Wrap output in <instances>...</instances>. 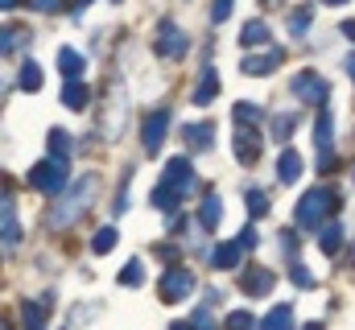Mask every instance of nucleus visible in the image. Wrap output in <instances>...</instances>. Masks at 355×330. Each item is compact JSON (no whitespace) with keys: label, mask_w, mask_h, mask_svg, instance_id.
Wrapping results in <instances>:
<instances>
[{"label":"nucleus","mask_w":355,"mask_h":330,"mask_svg":"<svg viewBox=\"0 0 355 330\" xmlns=\"http://www.w3.org/2000/svg\"><path fill=\"white\" fill-rule=\"evenodd\" d=\"M261 330H293V306L285 302V306H272L265 314V322H261Z\"/></svg>","instance_id":"nucleus-20"},{"label":"nucleus","mask_w":355,"mask_h":330,"mask_svg":"<svg viewBox=\"0 0 355 330\" xmlns=\"http://www.w3.org/2000/svg\"><path fill=\"white\" fill-rule=\"evenodd\" d=\"M244 207H248V215H252V219H265V215H268L265 190H248V194H244Z\"/></svg>","instance_id":"nucleus-30"},{"label":"nucleus","mask_w":355,"mask_h":330,"mask_svg":"<svg viewBox=\"0 0 355 330\" xmlns=\"http://www.w3.org/2000/svg\"><path fill=\"white\" fill-rule=\"evenodd\" d=\"M170 330H198V327H194V322H174Z\"/></svg>","instance_id":"nucleus-41"},{"label":"nucleus","mask_w":355,"mask_h":330,"mask_svg":"<svg viewBox=\"0 0 355 330\" xmlns=\"http://www.w3.org/2000/svg\"><path fill=\"white\" fill-rule=\"evenodd\" d=\"M293 128H297V112H281V116H272V137H277V141H289Z\"/></svg>","instance_id":"nucleus-26"},{"label":"nucleus","mask_w":355,"mask_h":330,"mask_svg":"<svg viewBox=\"0 0 355 330\" xmlns=\"http://www.w3.org/2000/svg\"><path fill=\"white\" fill-rule=\"evenodd\" d=\"M182 141H186L190 153H207V149L215 145V128H211V124H186V128H182Z\"/></svg>","instance_id":"nucleus-12"},{"label":"nucleus","mask_w":355,"mask_h":330,"mask_svg":"<svg viewBox=\"0 0 355 330\" xmlns=\"http://www.w3.org/2000/svg\"><path fill=\"white\" fill-rule=\"evenodd\" d=\"M17 87L33 95V91L42 87V67H37V62H21V75H17Z\"/></svg>","instance_id":"nucleus-25"},{"label":"nucleus","mask_w":355,"mask_h":330,"mask_svg":"<svg viewBox=\"0 0 355 330\" xmlns=\"http://www.w3.org/2000/svg\"><path fill=\"white\" fill-rule=\"evenodd\" d=\"M347 75H352V79H355V54H352V58H347Z\"/></svg>","instance_id":"nucleus-43"},{"label":"nucleus","mask_w":355,"mask_h":330,"mask_svg":"<svg viewBox=\"0 0 355 330\" xmlns=\"http://www.w3.org/2000/svg\"><path fill=\"white\" fill-rule=\"evenodd\" d=\"M268 42V25L265 21H248V25H244V33H240V46H244V50H252V46H265Z\"/></svg>","instance_id":"nucleus-23"},{"label":"nucleus","mask_w":355,"mask_h":330,"mask_svg":"<svg viewBox=\"0 0 355 330\" xmlns=\"http://www.w3.org/2000/svg\"><path fill=\"white\" fill-rule=\"evenodd\" d=\"M153 256H162V260H170V264L182 260V256H178V248H170V244H157V248H153Z\"/></svg>","instance_id":"nucleus-38"},{"label":"nucleus","mask_w":355,"mask_h":330,"mask_svg":"<svg viewBox=\"0 0 355 330\" xmlns=\"http://www.w3.org/2000/svg\"><path fill=\"white\" fill-rule=\"evenodd\" d=\"M71 149H75V145H71L67 128H50V153H54V157H67V162H71Z\"/></svg>","instance_id":"nucleus-28"},{"label":"nucleus","mask_w":355,"mask_h":330,"mask_svg":"<svg viewBox=\"0 0 355 330\" xmlns=\"http://www.w3.org/2000/svg\"><path fill=\"white\" fill-rule=\"evenodd\" d=\"M153 50H157V58H182L186 54V33L178 29L174 21H162L157 25V33H153Z\"/></svg>","instance_id":"nucleus-7"},{"label":"nucleus","mask_w":355,"mask_h":330,"mask_svg":"<svg viewBox=\"0 0 355 330\" xmlns=\"http://www.w3.org/2000/svg\"><path fill=\"white\" fill-rule=\"evenodd\" d=\"M232 4H236V0H215V4H211V21H215V25L227 21V17H232Z\"/></svg>","instance_id":"nucleus-34"},{"label":"nucleus","mask_w":355,"mask_h":330,"mask_svg":"<svg viewBox=\"0 0 355 330\" xmlns=\"http://www.w3.org/2000/svg\"><path fill=\"white\" fill-rule=\"evenodd\" d=\"M293 95H297L302 103H318V107H322V103H327V82L318 79L314 71H302V75L293 79Z\"/></svg>","instance_id":"nucleus-8"},{"label":"nucleus","mask_w":355,"mask_h":330,"mask_svg":"<svg viewBox=\"0 0 355 330\" xmlns=\"http://www.w3.org/2000/svg\"><path fill=\"white\" fill-rule=\"evenodd\" d=\"M215 95H219V71H215V67H207V71H202V79H198V87H194V95H190V99H194L198 107H207V103H215Z\"/></svg>","instance_id":"nucleus-14"},{"label":"nucleus","mask_w":355,"mask_h":330,"mask_svg":"<svg viewBox=\"0 0 355 330\" xmlns=\"http://www.w3.org/2000/svg\"><path fill=\"white\" fill-rule=\"evenodd\" d=\"M302 330H327V327H322V322H306Z\"/></svg>","instance_id":"nucleus-44"},{"label":"nucleus","mask_w":355,"mask_h":330,"mask_svg":"<svg viewBox=\"0 0 355 330\" xmlns=\"http://www.w3.org/2000/svg\"><path fill=\"white\" fill-rule=\"evenodd\" d=\"M232 149H236V162L240 165H252L261 157V132L257 128H240L236 141H232Z\"/></svg>","instance_id":"nucleus-9"},{"label":"nucleus","mask_w":355,"mask_h":330,"mask_svg":"<svg viewBox=\"0 0 355 330\" xmlns=\"http://www.w3.org/2000/svg\"><path fill=\"white\" fill-rule=\"evenodd\" d=\"M272 281H277V277H272L268 268H257V264H248V272L240 277V289H244L248 297H265L268 289H272Z\"/></svg>","instance_id":"nucleus-11"},{"label":"nucleus","mask_w":355,"mask_h":330,"mask_svg":"<svg viewBox=\"0 0 355 330\" xmlns=\"http://www.w3.org/2000/svg\"><path fill=\"white\" fill-rule=\"evenodd\" d=\"M95 186H99V177H83V182H75L71 190H67V198H58L54 202V211H50V227H71L83 211L91 207V194H95Z\"/></svg>","instance_id":"nucleus-3"},{"label":"nucleus","mask_w":355,"mask_h":330,"mask_svg":"<svg viewBox=\"0 0 355 330\" xmlns=\"http://www.w3.org/2000/svg\"><path fill=\"white\" fill-rule=\"evenodd\" d=\"M170 120H174V112H170V107H157V112H149V116H145L141 145H145V153H149V157H153V153H162L166 132H170Z\"/></svg>","instance_id":"nucleus-5"},{"label":"nucleus","mask_w":355,"mask_h":330,"mask_svg":"<svg viewBox=\"0 0 355 330\" xmlns=\"http://www.w3.org/2000/svg\"><path fill=\"white\" fill-rule=\"evenodd\" d=\"M232 116H236V124H240V128H252V124L261 120V107H257V103H236V107H232Z\"/></svg>","instance_id":"nucleus-31"},{"label":"nucleus","mask_w":355,"mask_h":330,"mask_svg":"<svg viewBox=\"0 0 355 330\" xmlns=\"http://www.w3.org/2000/svg\"><path fill=\"white\" fill-rule=\"evenodd\" d=\"M339 207H343V198H339L335 190H310V194H302V198H297V211H293V215H297V223H302V227H310V232L318 227V232H322V227H327V219H331Z\"/></svg>","instance_id":"nucleus-2"},{"label":"nucleus","mask_w":355,"mask_h":330,"mask_svg":"<svg viewBox=\"0 0 355 330\" xmlns=\"http://www.w3.org/2000/svg\"><path fill=\"white\" fill-rule=\"evenodd\" d=\"M339 33H343L347 42H355V21H343V29H339Z\"/></svg>","instance_id":"nucleus-40"},{"label":"nucleus","mask_w":355,"mask_h":330,"mask_svg":"<svg viewBox=\"0 0 355 330\" xmlns=\"http://www.w3.org/2000/svg\"><path fill=\"white\" fill-rule=\"evenodd\" d=\"M240 240H232V244H215V252H211V264L215 268H223V272H232L236 264H240Z\"/></svg>","instance_id":"nucleus-17"},{"label":"nucleus","mask_w":355,"mask_h":330,"mask_svg":"<svg viewBox=\"0 0 355 330\" xmlns=\"http://www.w3.org/2000/svg\"><path fill=\"white\" fill-rule=\"evenodd\" d=\"M21 327L25 330H46V310L37 302H21Z\"/></svg>","instance_id":"nucleus-24"},{"label":"nucleus","mask_w":355,"mask_h":330,"mask_svg":"<svg viewBox=\"0 0 355 330\" xmlns=\"http://www.w3.org/2000/svg\"><path fill=\"white\" fill-rule=\"evenodd\" d=\"M281 62H285V50H281V46H268V54H248V58H244V75L261 79V75H268V71L281 67Z\"/></svg>","instance_id":"nucleus-10"},{"label":"nucleus","mask_w":355,"mask_h":330,"mask_svg":"<svg viewBox=\"0 0 355 330\" xmlns=\"http://www.w3.org/2000/svg\"><path fill=\"white\" fill-rule=\"evenodd\" d=\"M331 141H335V116H331V107L322 103V107H318V124H314V145H318V153H331Z\"/></svg>","instance_id":"nucleus-13"},{"label":"nucleus","mask_w":355,"mask_h":330,"mask_svg":"<svg viewBox=\"0 0 355 330\" xmlns=\"http://www.w3.org/2000/svg\"><path fill=\"white\" fill-rule=\"evenodd\" d=\"M318 248H322L327 256H339V248H343V227H339V223H327V227L318 232Z\"/></svg>","instance_id":"nucleus-22"},{"label":"nucleus","mask_w":355,"mask_h":330,"mask_svg":"<svg viewBox=\"0 0 355 330\" xmlns=\"http://www.w3.org/2000/svg\"><path fill=\"white\" fill-rule=\"evenodd\" d=\"M236 240H240V248H248V252H252V248L261 244V236H257V232H252V227H244V232H240V236H236Z\"/></svg>","instance_id":"nucleus-36"},{"label":"nucleus","mask_w":355,"mask_h":330,"mask_svg":"<svg viewBox=\"0 0 355 330\" xmlns=\"http://www.w3.org/2000/svg\"><path fill=\"white\" fill-rule=\"evenodd\" d=\"M37 12H62V0H29Z\"/></svg>","instance_id":"nucleus-37"},{"label":"nucleus","mask_w":355,"mask_h":330,"mask_svg":"<svg viewBox=\"0 0 355 330\" xmlns=\"http://www.w3.org/2000/svg\"><path fill=\"white\" fill-rule=\"evenodd\" d=\"M17 4H21V0H0V8H4V12H8V8H17Z\"/></svg>","instance_id":"nucleus-42"},{"label":"nucleus","mask_w":355,"mask_h":330,"mask_svg":"<svg viewBox=\"0 0 355 330\" xmlns=\"http://www.w3.org/2000/svg\"><path fill=\"white\" fill-rule=\"evenodd\" d=\"M190 186H194V165H190V157H174V162L166 165L162 182L153 186V207H157V211H174L178 198H182Z\"/></svg>","instance_id":"nucleus-1"},{"label":"nucleus","mask_w":355,"mask_h":330,"mask_svg":"<svg viewBox=\"0 0 355 330\" xmlns=\"http://www.w3.org/2000/svg\"><path fill=\"white\" fill-rule=\"evenodd\" d=\"M0 215H4V252H12V248L21 244V223H17V207H12V198H4Z\"/></svg>","instance_id":"nucleus-16"},{"label":"nucleus","mask_w":355,"mask_h":330,"mask_svg":"<svg viewBox=\"0 0 355 330\" xmlns=\"http://www.w3.org/2000/svg\"><path fill=\"white\" fill-rule=\"evenodd\" d=\"M141 281H145V264H141V260H128V264H124V272H120V285H128V289H132V285H141Z\"/></svg>","instance_id":"nucleus-32"},{"label":"nucleus","mask_w":355,"mask_h":330,"mask_svg":"<svg viewBox=\"0 0 355 330\" xmlns=\"http://www.w3.org/2000/svg\"><path fill=\"white\" fill-rule=\"evenodd\" d=\"M62 103L71 107V112H83L91 103V91H87V82H79V79H71L67 87H62Z\"/></svg>","instance_id":"nucleus-18"},{"label":"nucleus","mask_w":355,"mask_h":330,"mask_svg":"<svg viewBox=\"0 0 355 330\" xmlns=\"http://www.w3.org/2000/svg\"><path fill=\"white\" fill-rule=\"evenodd\" d=\"M297 177H302V157H297L293 149H285V153L277 157V182H281V186H293Z\"/></svg>","instance_id":"nucleus-15"},{"label":"nucleus","mask_w":355,"mask_h":330,"mask_svg":"<svg viewBox=\"0 0 355 330\" xmlns=\"http://www.w3.org/2000/svg\"><path fill=\"white\" fill-rule=\"evenodd\" d=\"M83 67H87V62H83V54H79V50H71V46H62V50H58V71H62L67 79H79V75H83Z\"/></svg>","instance_id":"nucleus-21"},{"label":"nucleus","mask_w":355,"mask_h":330,"mask_svg":"<svg viewBox=\"0 0 355 330\" xmlns=\"http://www.w3.org/2000/svg\"><path fill=\"white\" fill-rule=\"evenodd\" d=\"M289 277H293V281H297L302 289H310V285H314V277H310V272H306L302 264H289Z\"/></svg>","instance_id":"nucleus-35"},{"label":"nucleus","mask_w":355,"mask_h":330,"mask_svg":"<svg viewBox=\"0 0 355 330\" xmlns=\"http://www.w3.org/2000/svg\"><path fill=\"white\" fill-rule=\"evenodd\" d=\"M116 240H120V232H116V227H99V232L91 236V252H95V256H103V252H112V248H116Z\"/></svg>","instance_id":"nucleus-27"},{"label":"nucleus","mask_w":355,"mask_h":330,"mask_svg":"<svg viewBox=\"0 0 355 330\" xmlns=\"http://www.w3.org/2000/svg\"><path fill=\"white\" fill-rule=\"evenodd\" d=\"M186 293H194V272H186V268H170L162 281H157V297L166 302V306H174V302H182Z\"/></svg>","instance_id":"nucleus-6"},{"label":"nucleus","mask_w":355,"mask_h":330,"mask_svg":"<svg viewBox=\"0 0 355 330\" xmlns=\"http://www.w3.org/2000/svg\"><path fill=\"white\" fill-rule=\"evenodd\" d=\"M322 4H343V0H322Z\"/></svg>","instance_id":"nucleus-45"},{"label":"nucleus","mask_w":355,"mask_h":330,"mask_svg":"<svg viewBox=\"0 0 355 330\" xmlns=\"http://www.w3.org/2000/svg\"><path fill=\"white\" fill-rule=\"evenodd\" d=\"M79 4H87V0H79Z\"/></svg>","instance_id":"nucleus-46"},{"label":"nucleus","mask_w":355,"mask_h":330,"mask_svg":"<svg viewBox=\"0 0 355 330\" xmlns=\"http://www.w3.org/2000/svg\"><path fill=\"white\" fill-rule=\"evenodd\" d=\"M281 248L293 256V252H297V236H293V232H281Z\"/></svg>","instance_id":"nucleus-39"},{"label":"nucleus","mask_w":355,"mask_h":330,"mask_svg":"<svg viewBox=\"0 0 355 330\" xmlns=\"http://www.w3.org/2000/svg\"><path fill=\"white\" fill-rule=\"evenodd\" d=\"M257 327H261V322H257L248 310H232V314L223 318V330H257Z\"/></svg>","instance_id":"nucleus-29"},{"label":"nucleus","mask_w":355,"mask_h":330,"mask_svg":"<svg viewBox=\"0 0 355 330\" xmlns=\"http://www.w3.org/2000/svg\"><path fill=\"white\" fill-rule=\"evenodd\" d=\"M67 157H46V162H37L29 169V186L33 190H42V194H58L62 186H67Z\"/></svg>","instance_id":"nucleus-4"},{"label":"nucleus","mask_w":355,"mask_h":330,"mask_svg":"<svg viewBox=\"0 0 355 330\" xmlns=\"http://www.w3.org/2000/svg\"><path fill=\"white\" fill-rule=\"evenodd\" d=\"M289 29H293V33H306V29H310V8H297V12L289 17Z\"/></svg>","instance_id":"nucleus-33"},{"label":"nucleus","mask_w":355,"mask_h":330,"mask_svg":"<svg viewBox=\"0 0 355 330\" xmlns=\"http://www.w3.org/2000/svg\"><path fill=\"white\" fill-rule=\"evenodd\" d=\"M219 219H223V202H219L215 194H207V198H202V207H198V223H202V232H215V227H219Z\"/></svg>","instance_id":"nucleus-19"},{"label":"nucleus","mask_w":355,"mask_h":330,"mask_svg":"<svg viewBox=\"0 0 355 330\" xmlns=\"http://www.w3.org/2000/svg\"><path fill=\"white\" fill-rule=\"evenodd\" d=\"M352 256H355V248H352Z\"/></svg>","instance_id":"nucleus-47"}]
</instances>
